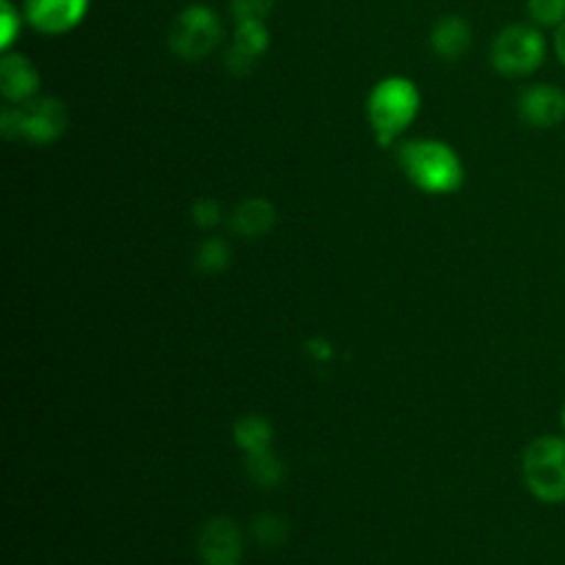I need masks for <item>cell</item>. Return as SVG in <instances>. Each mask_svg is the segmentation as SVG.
Instances as JSON below:
<instances>
[{
  "label": "cell",
  "instance_id": "7",
  "mask_svg": "<svg viewBox=\"0 0 565 565\" xmlns=\"http://www.w3.org/2000/svg\"><path fill=\"white\" fill-rule=\"evenodd\" d=\"M516 110L521 121L532 128H554L565 119V90L556 84H532L521 90Z\"/></svg>",
  "mask_w": 565,
  "mask_h": 565
},
{
  "label": "cell",
  "instance_id": "12",
  "mask_svg": "<svg viewBox=\"0 0 565 565\" xmlns=\"http://www.w3.org/2000/svg\"><path fill=\"white\" fill-rule=\"evenodd\" d=\"M274 218H276V212L269 201L247 199L234 210L232 225L241 236H258L274 225Z\"/></svg>",
  "mask_w": 565,
  "mask_h": 565
},
{
  "label": "cell",
  "instance_id": "22",
  "mask_svg": "<svg viewBox=\"0 0 565 565\" xmlns=\"http://www.w3.org/2000/svg\"><path fill=\"white\" fill-rule=\"evenodd\" d=\"M254 64H256V57H252L234 46L225 53V66L232 75H247L254 68Z\"/></svg>",
  "mask_w": 565,
  "mask_h": 565
},
{
  "label": "cell",
  "instance_id": "16",
  "mask_svg": "<svg viewBox=\"0 0 565 565\" xmlns=\"http://www.w3.org/2000/svg\"><path fill=\"white\" fill-rule=\"evenodd\" d=\"M527 15L539 26H558L565 20V0H527Z\"/></svg>",
  "mask_w": 565,
  "mask_h": 565
},
{
  "label": "cell",
  "instance_id": "23",
  "mask_svg": "<svg viewBox=\"0 0 565 565\" xmlns=\"http://www.w3.org/2000/svg\"><path fill=\"white\" fill-rule=\"evenodd\" d=\"M554 51H556L558 62L565 66V20L554 31Z\"/></svg>",
  "mask_w": 565,
  "mask_h": 565
},
{
  "label": "cell",
  "instance_id": "20",
  "mask_svg": "<svg viewBox=\"0 0 565 565\" xmlns=\"http://www.w3.org/2000/svg\"><path fill=\"white\" fill-rule=\"evenodd\" d=\"M2 35H0V46L9 49L13 44V40L18 38L20 31V15L13 9V4L9 0H2Z\"/></svg>",
  "mask_w": 565,
  "mask_h": 565
},
{
  "label": "cell",
  "instance_id": "14",
  "mask_svg": "<svg viewBox=\"0 0 565 565\" xmlns=\"http://www.w3.org/2000/svg\"><path fill=\"white\" fill-rule=\"evenodd\" d=\"M234 435H236V441L247 450H260V448H267L269 444V437H271V430H269V424L260 417H243L236 428H234Z\"/></svg>",
  "mask_w": 565,
  "mask_h": 565
},
{
  "label": "cell",
  "instance_id": "5",
  "mask_svg": "<svg viewBox=\"0 0 565 565\" xmlns=\"http://www.w3.org/2000/svg\"><path fill=\"white\" fill-rule=\"evenodd\" d=\"M545 49V38L536 26L514 22L494 35L490 64L503 77H525L543 64Z\"/></svg>",
  "mask_w": 565,
  "mask_h": 565
},
{
  "label": "cell",
  "instance_id": "8",
  "mask_svg": "<svg viewBox=\"0 0 565 565\" xmlns=\"http://www.w3.org/2000/svg\"><path fill=\"white\" fill-rule=\"evenodd\" d=\"M88 11V0H24V18L33 29L60 35L75 29Z\"/></svg>",
  "mask_w": 565,
  "mask_h": 565
},
{
  "label": "cell",
  "instance_id": "13",
  "mask_svg": "<svg viewBox=\"0 0 565 565\" xmlns=\"http://www.w3.org/2000/svg\"><path fill=\"white\" fill-rule=\"evenodd\" d=\"M232 46L258 60L269 46V31H267L265 22H260V20L238 22V26L234 31V44Z\"/></svg>",
  "mask_w": 565,
  "mask_h": 565
},
{
  "label": "cell",
  "instance_id": "3",
  "mask_svg": "<svg viewBox=\"0 0 565 565\" xmlns=\"http://www.w3.org/2000/svg\"><path fill=\"white\" fill-rule=\"evenodd\" d=\"M68 128V110L57 97H31L20 108H4L0 130L4 139H26L38 146L57 141Z\"/></svg>",
  "mask_w": 565,
  "mask_h": 565
},
{
  "label": "cell",
  "instance_id": "17",
  "mask_svg": "<svg viewBox=\"0 0 565 565\" xmlns=\"http://www.w3.org/2000/svg\"><path fill=\"white\" fill-rule=\"evenodd\" d=\"M227 258H230V252L221 238H210L199 249V265L207 271L223 269L227 265Z\"/></svg>",
  "mask_w": 565,
  "mask_h": 565
},
{
  "label": "cell",
  "instance_id": "2",
  "mask_svg": "<svg viewBox=\"0 0 565 565\" xmlns=\"http://www.w3.org/2000/svg\"><path fill=\"white\" fill-rule=\"evenodd\" d=\"M419 102L417 86L406 77L395 75L375 84L366 102V113L382 148H388L406 130L419 110Z\"/></svg>",
  "mask_w": 565,
  "mask_h": 565
},
{
  "label": "cell",
  "instance_id": "4",
  "mask_svg": "<svg viewBox=\"0 0 565 565\" xmlns=\"http://www.w3.org/2000/svg\"><path fill=\"white\" fill-rule=\"evenodd\" d=\"M521 472L539 501H565V439L558 435L536 437L523 452Z\"/></svg>",
  "mask_w": 565,
  "mask_h": 565
},
{
  "label": "cell",
  "instance_id": "24",
  "mask_svg": "<svg viewBox=\"0 0 565 565\" xmlns=\"http://www.w3.org/2000/svg\"><path fill=\"white\" fill-rule=\"evenodd\" d=\"M561 419H563V428H565V406H563V417Z\"/></svg>",
  "mask_w": 565,
  "mask_h": 565
},
{
  "label": "cell",
  "instance_id": "1",
  "mask_svg": "<svg viewBox=\"0 0 565 565\" xmlns=\"http://www.w3.org/2000/svg\"><path fill=\"white\" fill-rule=\"evenodd\" d=\"M397 163L424 192L450 194L463 183L459 154L439 139H408L397 146Z\"/></svg>",
  "mask_w": 565,
  "mask_h": 565
},
{
  "label": "cell",
  "instance_id": "19",
  "mask_svg": "<svg viewBox=\"0 0 565 565\" xmlns=\"http://www.w3.org/2000/svg\"><path fill=\"white\" fill-rule=\"evenodd\" d=\"M254 532H256L258 541H260V543H267V545H269V543H280V541H285V534H287L282 519L271 516V514L258 516L256 523H254Z\"/></svg>",
  "mask_w": 565,
  "mask_h": 565
},
{
  "label": "cell",
  "instance_id": "6",
  "mask_svg": "<svg viewBox=\"0 0 565 565\" xmlns=\"http://www.w3.org/2000/svg\"><path fill=\"white\" fill-rule=\"evenodd\" d=\"M223 35L218 15L205 4L185 7L172 22L168 44L183 60H201L216 49Z\"/></svg>",
  "mask_w": 565,
  "mask_h": 565
},
{
  "label": "cell",
  "instance_id": "18",
  "mask_svg": "<svg viewBox=\"0 0 565 565\" xmlns=\"http://www.w3.org/2000/svg\"><path fill=\"white\" fill-rule=\"evenodd\" d=\"M274 2L276 0H232V13L236 22H247V20L265 22L269 11L274 9Z\"/></svg>",
  "mask_w": 565,
  "mask_h": 565
},
{
  "label": "cell",
  "instance_id": "9",
  "mask_svg": "<svg viewBox=\"0 0 565 565\" xmlns=\"http://www.w3.org/2000/svg\"><path fill=\"white\" fill-rule=\"evenodd\" d=\"M199 554L205 565H236L241 558V534L232 519H210L199 534Z\"/></svg>",
  "mask_w": 565,
  "mask_h": 565
},
{
  "label": "cell",
  "instance_id": "11",
  "mask_svg": "<svg viewBox=\"0 0 565 565\" xmlns=\"http://www.w3.org/2000/svg\"><path fill=\"white\" fill-rule=\"evenodd\" d=\"M472 42L470 24L461 15H444L430 31V46L441 60H459Z\"/></svg>",
  "mask_w": 565,
  "mask_h": 565
},
{
  "label": "cell",
  "instance_id": "21",
  "mask_svg": "<svg viewBox=\"0 0 565 565\" xmlns=\"http://www.w3.org/2000/svg\"><path fill=\"white\" fill-rule=\"evenodd\" d=\"M192 216L194 221L201 225V227H210V225H216L218 218H221V207L216 201L212 199H199L194 205H192Z\"/></svg>",
  "mask_w": 565,
  "mask_h": 565
},
{
  "label": "cell",
  "instance_id": "15",
  "mask_svg": "<svg viewBox=\"0 0 565 565\" xmlns=\"http://www.w3.org/2000/svg\"><path fill=\"white\" fill-rule=\"evenodd\" d=\"M247 470L252 475L254 481L263 483V486H271L278 481L280 477V463L278 459L269 452V448H260V450H252L247 457Z\"/></svg>",
  "mask_w": 565,
  "mask_h": 565
},
{
  "label": "cell",
  "instance_id": "10",
  "mask_svg": "<svg viewBox=\"0 0 565 565\" xmlns=\"http://www.w3.org/2000/svg\"><path fill=\"white\" fill-rule=\"evenodd\" d=\"M40 88L35 64L22 53H4L0 60V90L9 102H29Z\"/></svg>",
  "mask_w": 565,
  "mask_h": 565
}]
</instances>
